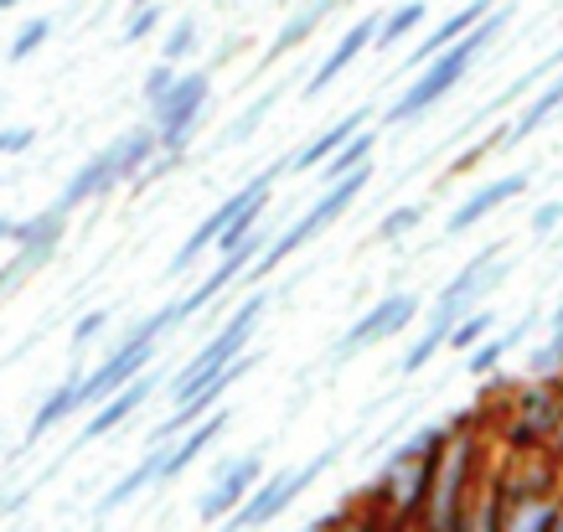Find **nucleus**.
<instances>
[{
    "mask_svg": "<svg viewBox=\"0 0 563 532\" xmlns=\"http://www.w3.org/2000/svg\"><path fill=\"white\" fill-rule=\"evenodd\" d=\"M68 413H78V373H73L68 383H57L42 403H36V413H32V424H26V445H36L42 434H52Z\"/></svg>",
    "mask_w": 563,
    "mask_h": 532,
    "instance_id": "nucleus-22",
    "label": "nucleus"
},
{
    "mask_svg": "<svg viewBox=\"0 0 563 532\" xmlns=\"http://www.w3.org/2000/svg\"><path fill=\"white\" fill-rule=\"evenodd\" d=\"M553 68H563V47H559V52H553V57H548L543 68H532V73H528V78H522V84H512V93H501V99H496V103H492V109H507V103H512V99H517V93H522V88H532V84H538V78H548V73H553Z\"/></svg>",
    "mask_w": 563,
    "mask_h": 532,
    "instance_id": "nucleus-40",
    "label": "nucleus"
},
{
    "mask_svg": "<svg viewBox=\"0 0 563 532\" xmlns=\"http://www.w3.org/2000/svg\"><path fill=\"white\" fill-rule=\"evenodd\" d=\"M191 52H197V21H176L166 32V63H187Z\"/></svg>",
    "mask_w": 563,
    "mask_h": 532,
    "instance_id": "nucleus-38",
    "label": "nucleus"
},
{
    "mask_svg": "<svg viewBox=\"0 0 563 532\" xmlns=\"http://www.w3.org/2000/svg\"><path fill=\"white\" fill-rule=\"evenodd\" d=\"M11 228H16L11 218H0V243H11Z\"/></svg>",
    "mask_w": 563,
    "mask_h": 532,
    "instance_id": "nucleus-43",
    "label": "nucleus"
},
{
    "mask_svg": "<svg viewBox=\"0 0 563 532\" xmlns=\"http://www.w3.org/2000/svg\"><path fill=\"white\" fill-rule=\"evenodd\" d=\"M155 155H161L155 124H135V130H124L120 135V181H140Z\"/></svg>",
    "mask_w": 563,
    "mask_h": 532,
    "instance_id": "nucleus-25",
    "label": "nucleus"
},
{
    "mask_svg": "<svg viewBox=\"0 0 563 532\" xmlns=\"http://www.w3.org/2000/svg\"><path fill=\"white\" fill-rule=\"evenodd\" d=\"M507 507H512V501H507V481H501V476H492L481 497L465 501V512H461V522H455V532H501V528H507Z\"/></svg>",
    "mask_w": 563,
    "mask_h": 532,
    "instance_id": "nucleus-19",
    "label": "nucleus"
},
{
    "mask_svg": "<svg viewBox=\"0 0 563 532\" xmlns=\"http://www.w3.org/2000/svg\"><path fill=\"white\" fill-rule=\"evenodd\" d=\"M532 321H522V326L517 331H507V336H481L476 346H465V352H471V357H465V373H471V378H486V373H496V362L507 357V352H512V342H522V331H528Z\"/></svg>",
    "mask_w": 563,
    "mask_h": 532,
    "instance_id": "nucleus-27",
    "label": "nucleus"
},
{
    "mask_svg": "<svg viewBox=\"0 0 563 532\" xmlns=\"http://www.w3.org/2000/svg\"><path fill=\"white\" fill-rule=\"evenodd\" d=\"M155 346L161 342H140V336H124L109 357L99 362V367H88V373H78V409H99L109 394H120L124 383L135 378V373H145L155 362Z\"/></svg>",
    "mask_w": 563,
    "mask_h": 532,
    "instance_id": "nucleus-10",
    "label": "nucleus"
},
{
    "mask_svg": "<svg viewBox=\"0 0 563 532\" xmlns=\"http://www.w3.org/2000/svg\"><path fill=\"white\" fill-rule=\"evenodd\" d=\"M325 528H331V517H325V522H316V528H306V532H325Z\"/></svg>",
    "mask_w": 563,
    "mask_h": 532,
    "instance_id": "nucleus-47",
    "label": "nucleus"
},
{
    "mask_svg": "<svg viewBox=\"0 0 563 532\" xmlns=\"http://www.w3.org/2000/svg\"><path fill=\"white\" fill-rule=\"evenodd\" d=\"M367 181H373V160H367V166H352L346 176H336V181H331V187H325L321 197H316V202L306 207V218L285 228V233H279V239H274L269 248H264V254H258L254 264H249V269H254V275H274V269H279V264H285L290 254H300V248H306L310 239H321V228L336 223L346 207H352V202L362 197V187H367Z\"/></svg>",
    "mask_w": 563,
    "mask_h": 532,
    "instance_id": "nucleus-2",
    "label": "nucleus"
},
{
    "mask_svg": "<svg viewBox=\"0 0 563 532\" xmlns=\"http://www.w3.org/2000/svg\"><path fill=\"white\" fill-rule=\"evenodd\" d=\"M496 331V315L492 310H481V306H471L461 315V321H455V326H450V336H444V346H455V352H465V346H476L481 336H492Z\"/></svg>",
    "mask_w": 563,
    "mask_h": 532,
    "instance_id": "nucleus-31",
    "label": "nucleus"
},
{
    "mask_svg": "<svg viewBox=\"0 0 563 532\" xmlns=\"http://www.w3.org/2000/svg\"><path fill=\"white\" fill-rule=\"evenodd\" d=\"M424 223V202H409V207H393L388 218L377 223V243H393L404 239V233H413V228Z\"/></svg>",
    "mask_w": 563,
    "mask_h": 532,
    "instance_id": "nucleus-34",
    "label": "nucleus"
},
{
    "mask_svg": "<svg viewBox=\"0 0 563 532\" xmlns=\"http://www.w3.org/2000/svg\"><path fill=\"white\" fill-rule=\"evenodd\" d=\"M32 145H36V130H32V124H16V130H0V160H5V155L32 151Z\"/></svg>",
    "mask_w": 563,
    "mask_h": 532,
    "instance_id": "nucleus-39",
    "label": "nucleus"
},
{
    "mask_svg": "<svg viewBox=\"0 0 563 532\" xmlns=\"http://www.w3.org/2000/svg\"><path fill=\"white\" fill-rule=\"evenodd\" d=\"M135 5H151V0H135Z\"/></svg>",
    "mask_w": 563,
    "mask_h": 532,
    "instance_id": "nucleus-48",
    "label": "nucleus"
},
{
    "mask_svg": "<svg viewBox=\"0 0 563 532\" xmlns=\"http://www.w3.org/2000/svg\"><path fill=\"white\" fill-rule=\"evenodd\" d=\"M528 373H532V378H559V373H563V326H553V336L532 352Z\"/></svg>",
    "mask_w": 563,
    "mask_h": 532,
    "instance_id": "nucleus-35",
    "label": "nucleus"
},
{
    "mask_svg": "<svg viewBox=\"0 0 563 532\" xmlns=\"http://www.w3.org/2000/svg\"><path fill=\"white\" fill-rule=\"evenodd\" d=\"M559 109H563V68H553V84H548L543 93H538V99L528 103V114H522V120H517L512 130H507V140H512V145H522V140H528L532 130H543V124L553 120Z\"/></svg>",
    "mask_w": 563,
    "mask_h": 532,
    "instance_id": "nucleus-26",
    "label": "nucleus"
},
{
    "mask_svg": "<svg viewBox=\"0 0 563 532\" xmlns=\"http://www.w3.org/2000/svg\"><path fill=\"white\" fill-rule=\"evenodd\" d=\"M336 455H342V445H331V450H321L316 461H306L300 470H279V476H269V481L258 486L254 481V491L233 507V512L218 522V532H254V528H264V522H274V517L285 512L300 491H310V486L321 481L325 470L336 465Z\"/></svg>",
    "mask_w": 563,
    "mask_h": 532,
    "instance_id": "nucleus-4",
    "label": "nucleus"
},
{
    "mask_svg": "<svg viewBox=\"0 0 563 532\" xmlns=\"http://www.w3.org/2000/svg\"><path fill=\"white\" fill-rule=\"evenodd\" d=\"M274 103H279V88H264V93H258V99L249 103V109H243L239 120L228 124V135H222V140H228V145H243V140H254V130H258L264 120H269Z\"/></svg>",
    "mask_w": 563,
    "mask_h": 532,
    "instance_id": "nucleus-30",
    "label": "nucleus"
},
{
    "mask_svg": "<svg viewBox=\"0 0 563 532\" xmlns=\"http://www.w3.org/2000/svg\"><path fill=\"white\" fill-rule=\"evenodd\" d=\"M492 5H496V0H471V5H465V11H455V16L444 21V26H434V32L424 36V47H419V52H413V57H409V68H424V57H434V52H440V47H450L455 36H465V32H471V26H476L481 16H486V11H492Z\"/></svg>",
    "mask_w": 563,
    "mask_h": 532,
    "instance_id": "nucleus-24",
    "label": "nucleus"
},
{
    "mask_svg": "<svg viewBox=\"0 0 563 532\" xmlns=\"http://www.w3.org/2000/svg\"><path fill=\"white\" fill-rule=\"evenodd\" d=\"M367 120H373V109H352L346 120H336V124H331V130H321V135L310 140V145H306V151H300V155H290L285 166H290V171H321V160H325V155L336 151V145H346V140L357 135V130H362V124H367Z\"/></svg>",
    "mask_w": 563,
    "mask_h": 532,
    "instance_id": "nucleus-20",
    "label": "nucleus"
},
{
    "mask_svg": "<svg viewBox=\"0 0 563 532\" xmlns=\"http://www.w3.org/2000/svg\"><path fill=\"white\" fill-rule=\"evenodd\" d=\"M207 99H212V73L197 68V73H176V84L166 88V99L151 109L155 140H161V155H166V160H181L191 130L202 120Z\"/></svg>",
    "mask_w": 563,
    "mask_h": 532,
    "instance_id": "nucleus-6",
    "label": "nucleus"
},
{
    "mask_svg": "<svg viewBox=\"0 0 563 532\" xmlns=\"http://www.w3.org/2000/svg\"><path fill=\"white\" fill-rule=\"evenodd\" d=\"M279 171H285V166H274V171H258L254 181H249V187L228 191V197H222V207H212V212H207L202 223H197V233H191V239L181 243V248H176V258H172V275H187L191 264H197V258H202L207 248L218 243V233H222V228L233 223V212H239L243 202H254V197H264V191H274V181H279Z\"/></svg>",
    "mask_w": 563,
    "mask_h": 532,
    "instance_id": "nucleus-11",
    "label": "nucleus"
},
{
    "mask_svg": "<svg viewBox=\"0 0 563 532\" xmlns=\"http://www.w3.org/2000/svg\"><path fill=\"white\" fill-rule=\"evenodd\" d=\"M103 326H109V310H88L84 321L73 326V346H84V342H93V336H103Z\"/></svg>",
    "mask_w": 563,
    "mask_h": 532,
    "instance_id": "nucleus-41",
    "label": "nucleus"
},
{
    "mask_svg": "<svg viewBox=\"0 0 563 532\" xmlns=\"http://www.w3.org/2000/svg\"><path fill=\"white\" fill-rule=\"evenodd\" d=\"M120 187V140L114 145H103L99 155H88L84 166L68 176V187H63V197H57V207L63 212H78V207H88L93 197H109V191Z\"/></svg>",
    "mask_w": 563,
    "mask_h": 532,
    "instance_id": "nucleus-12",
    "label": "nucleus"
},
{
    "mask_svg": "<svg viewBox=\"0 0 563 532\" xmlns=\"http://www.w3.org/2000/svg\"><path fill=\"white\" fill-rule=\"evenodd\" d=\"M461 315H465V310H455V306H440V300H434V310H429V326L419 331V342H413L409 352H404V362H398V373H404V378H413V373H424L429 362L440 357L444 336H450V326H455Z\"/></svg>",
    "mask_w": 563,
    "mask_h": 532,
    "instance_id": "nucleus-18",
    "label": "nucleus"
},
{
    "mask_svg": "<svg viewBox=\"0 0 563 532\" xmlns=\"http://www.w3.org/2000/svg\"><path fill=\"white\" fill-rule=\"evenodd\" d=\"M528 228H532V233H543V239L553 233V228H563V197H559V202H543V207H538Z\"/></svg>",
    "mask_w": 563,
    "mask_h": 532,
    "instance_id": "nucleus-42",
    "label": "nucleus"
},
{
    "mask_svg": "<svg viewBox=\"0 0 563 532\" xmlns=\"http://www.w3.org/2000/svg\"><path fill=\"white\" fill-rule=\"evenodd\" d=\"M424 21V0H404L398 11H388V16H377V32H373V47H393V42H404V36L413 32Z\"/></svg>",
    "mask_w": 563,
    "mask_h": 532,
    "instance_id": "nucleus-29",
    "label": "nucleus"
},
{
    "mask_svg": "<svg viewBox=\"0 0 563 532\" xmlns=\"http://www.w3.org/2000/svg\"><path fill=\"white\" fill-rule=\"evenodd\" d=\"M63 233H68V212L63 207L52 202V207H42L36 218H26V223H16L11 228V243H16V258L0 269V300L11 290H21L26 279L47 264L57 248H63Z\"/></svg>",
    "mask_w": 563,
    "mask_h": 532,
    "instance_id": "nucleus-8",
    "label": "nucleus"
},
{
    "mask_svg": "<svg viewBox=\"0 0 563 532\" xmlns=\"http://www.w3.org/2000/svg\"><path fill=\"white\" fill-rule=\"evenodd\" d=\"M155 383H161L155 373H135V378L124 383L120 394H109V398L99 403V409H93V419H88L84 440H103V434H114L120 424H130V419H135V413L145 409V403H151Z\"/></svg>",
    "mask_w": 563,
    "mask_h": 532,
    "instance_id": "nucleus-16",
    "label": "nucleus"
},
{
    "mask_svg": "<svg viewBox=\"0 0 563 532\" xmlns=\"http://www.w3.org/2000/svg\"><path fill=\"white\" fill-rule=\"evenodd\" d=\"M336 5H342V0H306V5H300V11H295V16L279 26V36H274V47H269V63H279L285 52L300 47V42H306V36L316 32V26H321L331 11H336Z\"/></svg>",
    "mask_w": 563,
    "mask_h": 532,
    "instance_id": "nucleus-23",
    "label": "nucleus"
},
{
    "mask_svg": "<svg viewBox=\"0 0 563 532\" xmlns=\"http://www.w3.org/2000/svg\"><path fill=\"white\" fill-rule=\"evenodd\" d=\"M264 243H269V233H249V239L243 243H233V248H228V254H222V264L218 269H212V275L202 279V285H197V290L187 295V300H181V310H187V315H197V310L202 306H212V300H218L222 290H228V285H233V279L243 275V269H249V264H254L258 254H264Z\"/></svg>",
    "mask_w": 563,
    "mask_h": 532,
    "instance_id": "nucleus-15",
    "label": "nucleus"
},
{
    "mask_svg": "<svg viewBox=\"0 0 563 532\" xmlns=\"http://www.w3.org/2000/svg\"><path fill=\"white\" fill-rule=\"evenodd\" d=\"M161 16H166V5H161V0L135 5V11H130V21H124V42H145V36L161 26Z\"/></svg>",
    "mask_w": 563,
    "mask_h": 532,
    "instance_id": "nucleus-37",
    "label": "nucleus"
},
{
    "mask_svg": "<svg viewBox=\"0 0 563 532\" xmlns=\"http://www.w3.org/2000/svg\"><path fill=\"white\" fill-rule=\"evenodd\" d=\"M553 326H563V300H559V310H553Z\"/></svg>",
    "mask_w": 563,
    "mask_h": 532,
    "instance_id": "nucleus-45",
    "label": "nucleus"
},
{
    "mask_svg": "<svg viewBox=\"0 0 563 532\" xmlns=\"http://www.w3.org/2000/svg\"><path fill=\"white\" fill-rule=\"evenodd\" d=\"M258 476H264V455H239L228 470H218V481H212V491L202 497L197 517H202V522H222V517H228L243 497H249V491H254Z\"/></svg>",
    "mask_w": 563,
    "mask_h": 532,
    "instance_id": "nucleus-14",
    "label": "nucleus"
},
{
    "mask_svg": "<svg viewBox=\"0 0 563 532\" xmlns=\"http://www.w3.org/2000/svg\"><path fill=\"white\" fill-rule=\"evenodd\" d=\"M548 532H563V512H553V517H548Z\"/></svg>",
    "mask_w": 563,
    "mask_h": 532,
    "instance_id": "nucleus-44",
    "label": "nucleus"
},
{
    "mask_svg": "<svg viewBox=\"0 0 563 532\" xmlns=\"http://www.w3.org/2000/svg\"><path fill=\"white\" fill-rule=\"evenodd\" d=\"M413 315H419V295H413V290L383 295L367 315H357V321H352V331H346L342 342L331 346V362H346V357H357V352H367V346L398 336L404 326H413Z\"/></svg>",
    "mask_w": 563,
    "mask_h": 532,
    "instance_id": "nucleus-9",
    "label": "nucleus"
},
{
    "mask_svg": "<svg viewBox=\"0 0 563 532\" xmlns=\"http://www.w3.org/2000/svg\"><path fill=\"white\" fill-rule=\"evenodd\" d=\"M187 321V310H181V300H172V306H161L155 315H145V321H135L130 326V336H140V342H161L172 326H181Z\"/></svg>",
    "mask_w": 563,
    "mask_h": 532,
    "instance_id": "nucleus-33",
    "label": "nucleus"
},
{
    "mask_svg": "<svg viewBox=\"0 0 563 532\" xmlns=\"http://www.w3.org/2000/svg\"><path fill=\"white\" fill-rule=\"evenodd\" d=\"M16 5H21V0H0V11H16Z\"/></svg>",
    "mask_w": 563,
    "mask_h": 532,
    "instance_id": "nucleus-46",
    "label": "nucleus"
},
{
    "mask_svg": "<svg viewBox=\"0 0 563 532\" xmlns=\"http://www.w3.org/2000/svg\"><path fill=\"white\" fill-rule=\"evenodd\" d=\"M176 73H181V68H176V63H166V57H161V63L145 73V84H140V99H145V109H155V103L166 99V88L176 84Z\"/></svg>",
    "mask_w": 563,
    "mask_h": 532,
    "instance_id": "nucleus-36",
    "label": "nucleus"
},
{
    "mask_svg": "<svg viewBox=\"0 0 563 532\" xmlns=\"http://www.w3.org/2000/svg\"><path fill=\"white\" fill-rule=\"evenodd\" d=\"M161 455H166V445H145V461H140L130 476H120V481L99 497V517H114L120 507H130L145 486H155V476H161Z\"/></svg>",
    "mask_w": 563,
    "mask_h": 532,
    "instance_id": "nucleus-21",
    "label": "nucleus"
},
{
    "mask_svg": "<svg viewBox=\"0 0 563 532\" xmlns=\"http://www.w3.org/2000/svg\"><path fill=\"white\" fill-rule=\"evenodd\" d=\"M47 36H52V21L47 16H36V21H26L16 36H11V47H5V57L11 63H26V57H36V52L47 47Z\"/></svg>",
    "mask_w": 563,
    "mask_h": 532,
    "instance_id": "nucleus-32",
    "label": "nucleus"
},
{
    "mask_svg": "<svg viewBox=\"0 0 563 532\" xmlns=\"http://www.w3.org/2000/svg\"><path fill=\"white\" fill-rule=\"evenodd\" d=\"M373 145H377V135H373V130H367V124H362L357 135L346 140V145H336V151H331V155H325V160H321L325 181H336V176H346V171H352V166H367V160H373Z\"/></svg>",
    "mask_w": 563,
    "mask_h": 532,
    "instance_id": "nucleus-28",
    "label": "nucleus"
},
{
    "mask_svg": "<svg viewBox=\"0 0 563 532\" xmlns=\"http://www.w3.org/2000/svg\"><path fill=\"white\" fill-rule=\"evenodd\" d=\"M444 440H450V430L444 424H434V430L413 434L404 450H393L388 465H383V476H377V497H383V507L393 501V512L409 522L413 512H419V501H424L429 481H434V465H440V450Z\"/></svg>",
    "mask_w": 563,
    "mask_h": 532,
    "instance_id": "nucleus-3",
    "label": "nucleus"
},
{
    "mask_svg": "<svg viewBox=\"0 0 563 532\" xmlns=\"http://www.w3.org/2000/svg\"><path fill=\"white\" fill-rule=\"evenodd\" d=\"M528 181H532V171H512V176H501V181H486L481 191H471L450 218H444V239H461L465 228H476V223H486L496 207H507L512 197H522L528 191Z\"/></svg>",
    "mask_w": 563,
    "mask_h": 532,
    "instance_id": "nucleus-13",
    "label": "nucleus"
},
{
    "mask_svg": "<svg viewBox=\"0 0 563 532\" xmlns=\"http://www.w3.org/2000/svg\"><path fill=\"white\" fill-rule=\"evenodd\" d=\"M465 501H471V445L465 440H444L434 481L424 491V532H455Z\"/></svg>",
    "mask_w": 563,
    "mask_h": 532,
    "instance_id": "nucleus-7",
    "label": "nucleus"
},
{
    "mask_svg": "<svg viewBox=\"0 0 563 532\" xmlns=\"http://www.w3.org/2000/svg\"><path fill=\"white\" fill-rule=\"evenodd\" d=\"M512 11H517V5H492V11H486V16H481L465 36H455L450 47H440L434 57H424L429 68H419V78H413V84L404 88V99H398L388 114H383V124H413V120H424L429 109H434V103H440L444 93H450V88H455L465 73H471V63H476L481 52H486L496 36H501V26L512 21Z\"/></svg>",
    "mask_w": 563,
    "mask_h": 532,
    "instance_id": "nucleus-1",
    "label": "nucleus"
},
{
    "mask_svg": "<svg viewBox=\"0 0 563 532\" xmlns=\"http://www.w3.org/2000/svg\"><path fill=\"white\" fill-rule=\"evenodd\" d=\"M269 310V290H254L249 300H243L228 321H222V331L212 336V342L197 352L191 362H181V373L172 378V388H176V398H187L191 388H202L212 373H222L228 362L239 357V352H249V342H254V331H258V315Z\"/></svg>",
    "mask_w": 563,
    "mask_h": 532,
    "instance_id": "nucleus-5",
    "label": "nucleus"
},
{
    "mask_svg": "<svg viewBox=\"0 0 563 532\" xmlns=\"http://www.w3.org/2000/svg\"><path fill=\"white\" fill-rule=\"evenodd\" d=\"M373 32H377V16H362L357 26H346V36L336 42V47H331V57H325L321 68H316V73L306 78V99H321L325 88L336 84V78H342V73L352 68V63H357L362 52L373 47Z\"/></svg>",
    "mask_w": 563,
    "mask_h": 532,
    "instance_id": "nucleus-17",
    "label": "nucleus"
}]
</instances>
